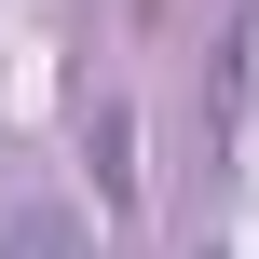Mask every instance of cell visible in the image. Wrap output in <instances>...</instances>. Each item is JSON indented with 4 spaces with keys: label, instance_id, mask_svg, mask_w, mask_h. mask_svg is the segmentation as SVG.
I'll list each match as a JSON object with an SVG mask.
<instances>
[{
    "label": "cell",
    "instance_id": "obj_1",
    "mask_svg": "<svg viewBox=\"0 0 259 259\" xmlns=\"http://www.w3.org/2000/svg\"><path fill=\"white\" fill-rule=\"evenodd\" d=\"M0 259H96V246H82V219H68V205H27V219L0 232Z\"/></svg>",
    "mask_w": 259,
    "mask_h": 259
}]
</instances>
